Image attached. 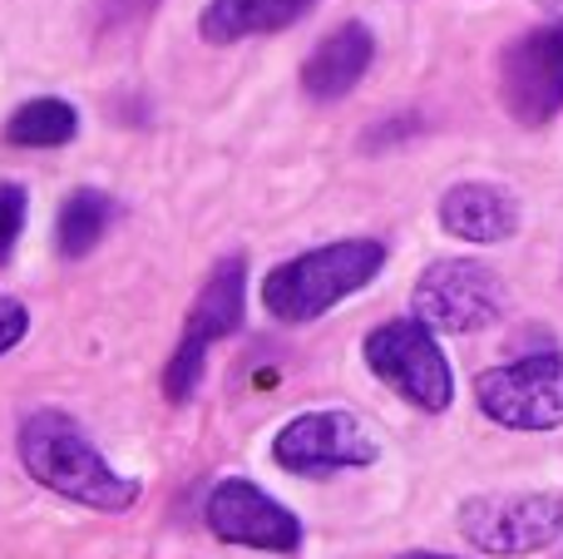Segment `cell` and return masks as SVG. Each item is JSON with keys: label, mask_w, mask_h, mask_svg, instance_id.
I'll use <instances>...</instances> for the list:
<instances>
[{"label": "cell", "mask_w": 563, "mask_h": 559, "mask_svg": "<svg viewBox=\"0 0 563 559\" xmlns=\"http://www.w3.org/2000/svg\"><path fill=\"white\" fill-rule=\"evenodd\" d=\"M15 451L30 481L55 491L59 501H75L85 511H104V515H124L139 501L134 475H119L104 461V451L65 412H30L20 421Z\"/></svg>", "instance_id": "6da1fadb"}, {"label": "cell", "mask_w": 563, "mask_h": 559, "mask_svg": "<svg viewBox=\"0 0 563 559\" xmlns=\"http://www.w3.org/2000/svg\"><path fill=\"white\" fill-rule=\"evenodd\" d=\"M386 267V243L380 238H346L277 263L263 277V307L277 322H317L351 293L371 287Z\"/></svg>", "instance_id": "7a4b0ae2"}, {"label": "cell", "mask_w": 563, "mask_h": 559, "mask_svg": "<svg viewBox=\"0 0 563 559\" xmlns=\"http://www.w3.org/2000/svg\"><path fill=\"white\" fill-rule=\"evenodd\" d=\"M366 366L400 396V402L420 406V412L440 416L455 402V372H450L445 352L435 342V327H426L420 317H396L380 322L376 332H366Z\"/></svg>", "instance_id": "3957f363"}, {"label": "cell", "mask_w": 563, "mask_h": 559, "mask_svg": "<svg viewBox=\"0 0 563 559\" xmlns=\"http://www.w3.org/2000/svg\"><path fill=\"white\" fill-rule=\"evenodd\" d=\"M460 535L485 555H539L563 540V495L559 491L470 495L460 505Z\"/></svg>", "instance_id": "277c9868"}, {"label": "cell", "mask_w": 563, "mask_h": 559, "mask_svg": "<svg viewBox=\"0 0 563 559\" xmlns=\"http://www.w3.org/2000/svg\"><path fill=\"white\" fill-rule=\"evenodd\" d=\"M505 283H499L495 267L475 263V257H440L420 273L416 293H410V307L426 327L435 332H485L489 322L505 317Z\"/></svg>", "instance_id": "5b68a950"}, {"label": "cell", "mask_w": 563, "mask_h": 559, "mask_svg": "<svg viewBox=\"0 0 563 559\" xmlns=\"http://www.w3.org/2000/svg\"><path fill=\"white\" fill-rule=\"evenodd\" d=\"M475 402L505 431H559L563 426V352H539L495 366L475 382Z\"/></svg>", "instance_id": "8992f818"}, {"label": "cell", "mask_w": 563, "mask_h": 559, "mask_svg": "<svg viewBox=\"0 0 563 559\" xmlns=\"http://www.w3.org/2000/svg\"><path fill=\"white\" fill-rule=\"evenodd\" d=\"M380 441L351 412H301L273 436V461L291 475H341L376 465Z\"/></svg>", "instance_id": "52a82bcc"}, {"label": "cell", "mask_w": 563, "mask_h": 559, "mask_svg": "<svg viewBox=\"0 0 563 559\" xmlns=\"http://www.w3.org/2000/svg\"><path fill=\"white\" fill-rule=\"evenodd\" d=\"M499 99L519 124H549L563 109V20L519 35L499 59Z\"/></svg>", "instance_id": "ba28073f"}, {"label": "cell", "mask_w": 563, "mask_h": 559, "mask_svg": "<svg viewBox=\"0 0 563 559\" xmlns=\"http://www.w3.org/2000/svg\"><path fill=\"white\" fill-rule=\"evenodd\" d=\"M203 520L223 545H243V550H267V555L301 550V520L253 481H218L208 491Z\"/></svg>", "instance_id": "9c48e42d"}, {"label": "cell", "mask_w": 563, "mask_h": 559, "mask_svg": "<svg viewBox=\"0 0 563 559\" xmlns=\"http://www.w3.org/2000/svg\"><path fill=\"white\" fill-rule=\"evenodd\" d=\"M371 55H376V40H371V30L361 25V20L336 25L307 55V65H301V89H307L311 99H321V105L346 99L351 89L361 85V75L371 69Z\"/></svg>", "instance_id": "30bf717a"}, {"label": "cell", "mask_w": 563, "mask_h": 559, "mask_svg": "<svg viewBox=\"0 0 563 559\" xmlns=\"http://www.w3.org/2000/svg\"><path fill=\"white\" fill-rule=\"evenodd\" d=\"M440 228L465 243H505L519 228V204L499 184H455L440 198Z\"/></svg>", "instance_id": "8fae6325"}, {"label": "cell", "mask_w": 563, "mask_h": 559, "mask_svg": "<svg viewBox=\"0 0 563 559\" xmlns=\"http://www.w3.org/2000/svg\"><path fill=\"white\" fill-rule=\"evenodd\" d=\"M243 293H247V263L243 257H228L213 267V277L203 283V293L194 297L184 322V342L213 347L223 337H233L243 327Z\"/></svg>", "instance_id": "7c38bea8"}, {"label": "cell", "mask_w": 563, "mask_h": 559, "mask_svg": "<svg viewBox=\"0 0 563 559\" xmlns=\"http://www.w3.org/2000/svg\"><path fill=\"white\" fill-rule=\"evenodd\" d=\"M317 0H208L203 20V40L213 45H233V40L247 35H273V30H287L291 20H301Z\"/></svg>", "instance_id": "4fadbf2b"}, {"label": "cell", "mask_w": 563, "mask_h": 559, "mask_svg": "<svg viewBox=\"0 0 563 559\" xmlns=\"http://www.w3.org/2000/svg\"><path fill=\"white\" fill-rule=\"evenodd\" d=\"M114 223V204L109 194L99 188H75V194L59 204V218H55V248L65 257H85L99 248V238L109 233Z\"/></svg>", "instance_id": "5bb4252c"}, {"label": "cell", "mask_w": 563, "mask_h": 559, "mask_svg": "<svg viewBox=\"0 0 563 559\" xmlns=\"http://www.w3.org/2000/svg\"><path fill=\"white\" fill-rule=\"evenodd\" d=\"M79 134V114L65 99H30L5 119V144L15 149H59Z\"/></svg>", "instance_id": "9a60e30c"}, {"label": "cell", "mask_w": 563, "mask_h": 559, "mask_svg": "<svg viewBox=\"0 0 563 559\" xmlns=\"http://www.w3.org/2000/svg\"><path fill=\"white\" fill-rule=\"evenodd\" d=\"M203 362H208V347L178 342V352L168 357V366H164V396L168 402H188V396L198 392V382H203Z\"/></svg>", "instance_id": "2e32d148"}, {"label": "cell", "mask_w": 563, "mask_h": 559, "mask_svg": "<svg viewBox=\"0 0 563 559\" xmlns=\"http://www.w3.org/2000/svg\"><path fill=\"white\" fill-rule=\"evenodd\" d=\"M30 213V194L20 184H0V263H10L20 243V228H25Z\"/></svg>", "instance_id": "e0dca14e"}, {"label": "cell", "mask_w": 563, "mask_h": 559, "mask_svg": "<svg viewBox=\"0 0 563 559\" xmlns=\"http://www.w3.org/2000/svg\"><path fill=\"white\" fill-rule=\"evenodd\" d=\"M25 332H30V313H25V303H15V297L0 293V357L15 352V347L25 342Z\"/></svg>", "instance_id": "ac0fdd59"}, {"label": "cell", "mask_w": 563, "mask_h": 559, "mask_svg": "<svg viewBox=\"0 0 563 559\" xmlns=\"http://www.w3.org/2000/svg\"><path fill=\"white\" fill-rule=\"evenodd\" d=\"M396 559H460V555H435V550H416V555H396Z\"/></svg>", "instance_id": "d6986e66"}]
</instances>
